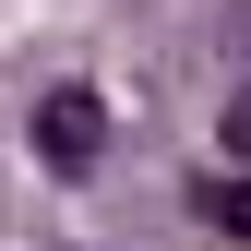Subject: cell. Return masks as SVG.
Segmentation results:
<instances>
[{
  "label": "cell",
  "mask_w": 251,
  "mask_h": 251,
  "mask_svg": "<svg viewBox=\"0 0 251 251\" xmlns=\"http://www.w3.org/2000/svg\"><path fill=\"white\" fill-rule=\"evenodd\" d=\"M36 155H48L60 179H84V168L108 155V108H96V84H48V96H36Z\"/></svg>",
  "instance_id": "6da1fadb"
},
{
  "label": "cell",
  "mask_w": 251,
  "mask_h": 251,
  "mask_svg": "<svg viewBox=\"0 0 251 251\" xmlns=\"http://www.w3.org/2000/svg\"><path fill=\"white\" fill-rule=\"evenodd\" d=\"M192 215H203V227H227V239H251V168H239V179H203Z\"/></svg>",
  "instance_id": "7a4b0ae2"
},
{
  "label": "cell",
  "mask_w": 251,
  "mask_h": 251,
  "mask_svg": "<svg viewBox=\"0 0 251 251\" xmlns=\"http://www.w3.org/2000/svg\"><path fill=\"white\" fill-rule=\"evenodd\" d=\"M227 155H239V168H251V84H239V96H227Z\"/></svg>",
  "instance_id": "3957f363"
}]
</instances>
